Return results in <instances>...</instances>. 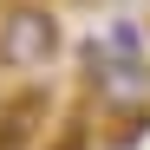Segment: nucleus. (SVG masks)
<instances>
[{
    "label": "nucleus",
    "mask_w": 150,
    "mask_h": 150,
    "mask_svg": "<svg viewBox=\"0 0 150 150\" xmlns=\"http://www.w3.org/2000/svg\"><path fill=\"white\" fill-rule=\"evenodd\" d=\"M59 46H65V33L39 0H7L0 7V65L7 72H46L59 59Z\"/></svg>",
    "instance_id": "nucleus-1"
}]
</instances>
